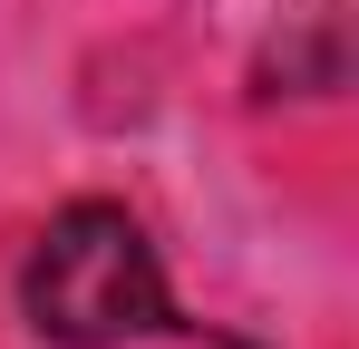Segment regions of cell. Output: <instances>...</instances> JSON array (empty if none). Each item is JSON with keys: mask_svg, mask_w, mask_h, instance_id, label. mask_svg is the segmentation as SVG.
<instances>
[{"mask_svg": "<svg viewBox=\"0 0 359 349\" xmlns=\"http://www.w3.org/2000/svg\"><path fill=\"white\" fill-rule=\"evenodd\" d=\"M20 310L59 349H126V340H156L175 320L156 242H146V224L126 204L49 214V233L29 242V272H20Z\"/></svg>", "mask_w": 359, "mask_h": 349, "instance_id": "obj_1", "label": "cell"}]
</instances>
